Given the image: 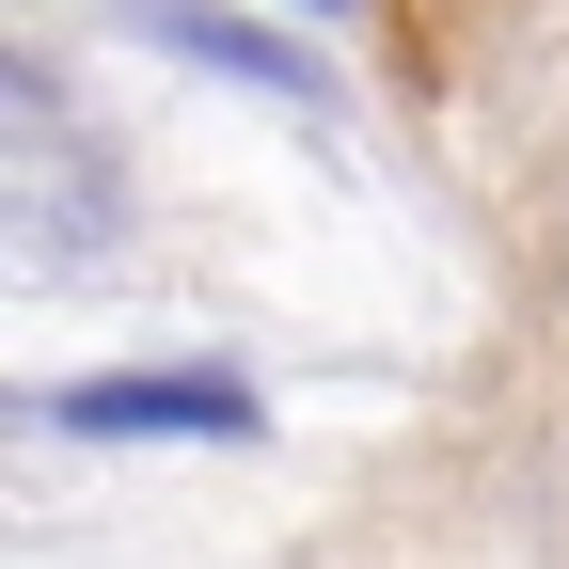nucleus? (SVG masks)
I'll return each instance as SVG.
<instances>
[{"label": "nucleus", "mask_w": 569, "mask_h": 569, "mask_svg": "<svg viewBox=\"0 0 569 569\" xmlns=\"http://www.w3.org/2000/svg\"><path fill=\"white\" fill-rule=\"evenodd\" d=\"M63 427H96V443H127V427H159V443H238L253 396H238V380H80Z\"/></svg>", "instance_id": "1"}]
</instances>
